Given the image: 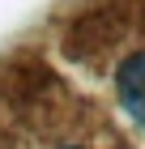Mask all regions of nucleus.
I'll list each match as a JSON object with an SVG mask.
<instances>
[{
    "label": "nucleus",
    "mask_w": 145,
    "mask_h": 149,
    "mask_svg": "<svg viewBox=\"0 0 145 149\" xmlns=\"http://www.w3.org/2000/svg\"><path fill=\"white\" fill-rule=\"evenodd\" d=\"M115 90H120L124 111L132 115L137 124L145 128V56H128L120 64V77H115Z\"/></svg>",
    "instance_id": "obj_1"
}]
</instances>
